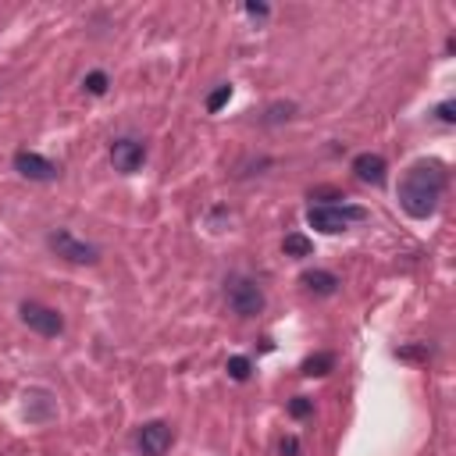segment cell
<instances>
[{
    "label": "cell",
    "instance_id": "obj_15",
    "mask_svg": "<svg viewBox=\"0 0 456 456\" xmlns=\"http://www.w3.org/2000/svg\"><path fill=\"white\" fill-rule=\"evenodd\" d=\"M228 100H232V86H228V83H221V86H218V90L207 97V114H218V111H221Z\"/></svg>",
    "mask_w": 456,
    "mask_h": 456
},
{
    "label": "cell",
    "instance_id": "obj_6",
    "mask_svg": "<svg viewBox=\"0 0 456 456\" xmlns=\"http://www.w3.org/2000/svg\"><path fill=\"white\" fill-rule=\"evenodd\" d=\"M111 164H114V171H122V175H136V171L146 164V146H143V139H132V136L114 139V143H111Z\"/></svg>",
    "mask_w": 456,
    "mask_h": 456
},
{
    "label": "cell",
    "instance_id": "obj_3",
    "mask_svg": "<svg viewBox=\"0 0 456 456\" xmlns=\"http://www.w3.org/2000/svg\"><path fill=\"white\" fill-rule=\"evenodd\" d=\"M225 299H228V311L239 318H257L264 311V289L246 275H232L225 282Z\"/></svg>",
    "mask_w": 456,
    "mask_h": 456
},
{
    "label": "cell",
    "instance_id": "obj_1",
    "mask_svg": "<svg viewBox=\"0 0 456 456\" xmlns=\"http://www.w3.org/2000/svg\"><path fill=\"white\" fill-rule=\"evenodd\" d=\"M446 193V164L442 161H417L399 178V207L410 218H432Z\"/></svg>",
    "mask_w": 456,
    "mask_h": 456
},
{
    "label": "cell",
    "instance_id": "obj_4",
    "mask_svg": "<svg viewBox=\"0 0 456 456\" xmlns=\"http://www.w3.org/2000/svg\"><path fill=\"white\" fill-rule=\"evenodd\" d=\"M47 246H50L61 260H68V264H97V260H100V250H97L93 243L75 239L68 228H57V232H50Z\"/></svg>",
    "mask_w": 456,
    "mask_h": 456
},
{
    "label": "cell",
    "instance_id": "obj_17",
    "mask_svg": "<svg viewBox=\"0 0 456 456\" xmlns=\"http://www.w3.org/2000/svg\"><path fill=\"white\" fill-rule=\"evenodd\" d=\"M456 107H453V100H442L439 107H435V114H439V122H446V125H453L456 122V114H453Z\"/></svg>",
    "mask_w": 456,
    "mask_h": 456
},
{
    "label": "cell",
    "instance_id": "obj_2",
    "mask_svg": "<svg viewBox=\"0 0 456 456\" xmlns=\"http://www.w3.org/2000/svg\"><path fill=\"white\" fill-rule=\"evenodd\" d=\"M367 211L357 207V204H318L307 211V225L314 232H325V236H335V232H346L350 225L364 221Z\"/></svg>",
    "mask_w": 456,
    "mask_h": 456
},
{
    "label": "cell",
    "instance_id": "obj_12",
    "mask_svg": "<svg viewBox=\"0 0 456 456\" xmlns=\"http://www.w3.org/2000/svg\"><path fill=\"white\" fill-rule=\"evenodd\" d=\"M225 371H228V378H232V382H250L253 360H250V357H232V360L225 364Z\"/></svg>",
    "mask_w": 456,
    "mask_h": 456
},
{
    "label": "cell",
    "instance_id": "obj_7",
    "mask_svg": "<svg viewBox=\"0 0 456 456\" xmlns=\"http://www.w3.org/2000/svg\"><path fill=\"white\" fill-rule=\"evenodd\" d=\"M15 171H18L22 178H29V182H54V178L61 175L50 157L32 154V150H18V154H15Z\"/></svg>",
    "mask_w": 456,
    "mask_h": 456
},
{
    "label": "cell",
    "instance_id": "obj_19",
    "mask_svg": "<svg viewBox=\"0 0 456 456\" xmlns=\"http://www.w3.org/2000/svg\"><path fill=\"white\" fill-rule=\"evenodd\" d=\"M299 453V442L289 435V439H282V456H296Z\"/></svg>",
    "mask_w": 456,
    "mask_h": 456
},
{
    "label": "cell",
    "instance_id": "obj_13",
    "mask_svg": "<svg viewBox=\"0 0 456 456\" xmlns=\"http://www.w3.org/2000/svg\"><path fill=\"white\" fill-rule=\"evenodd\" d=\"M332 367H335V357H332V353H318V357H307V360H303V374H307V378L328 374Z\"/></svg>",
    "mask_w": 456,
    "mask_h": 456
},
{
    "label": "cell",
    "instance_id": "obj_8",
    "mask_svg": "<svg viewBox=\"0 0 456 456\" xmlns=\"http://www.w3.org/2000/svg\"><path fill=\"white\" fill-rule=\"evenodd\" d=\"M171 428L164 425V421H146L139 432H136V449L143 453V456H164L168 449H171Z\"/></svg>",
    "mask_w": 456,
    "mask_h": 456
},
{
    "label": "cell",
    "instance_id": "obj_5",
    "mask_svg": "<svg viewBox=\"0 0 456 456\" xmlns=\"http://www.w3.org/2000/svg\"><path fill=\"white\" fill-rule=\"evenodd\" d=\"M22 321L36 332V335H43V339H57L64 332V318L54 311V307H43V303H22Z\"/></svg>",
    "mask_w": 456,
    "mask_h": 456
},
{
    "label": "cell",
    "instance_id": "obj_20",
    "mask_svg": "<svg viewBox=\"0 0 456 456\" xmlns=\"http://www.w3.org/2000/svg\"><path fill=\"white\" fill-rule=\"evenodd\" d=\"M246 15H253V18H264V15H268V4H246Z\"/></svg>",
    "mask_w": 456,
    "mask_h": 456
},
{
    "label": "cell",
    "instance_id": "obj_16",
    "mask_svg": "<svg viewBox=\"0 0 456 456\" xmlns=\"http://www.w3.org/2000/svg\"><path fill=\"white\" fill-rule=\"evenodd\" d=\"M292 118V104H275V107H268V125H278V122H289Z\"/></svg>",
    "mask_w": 456,
    "mask_h": 456
},
{
    "label": "cell",
    "instance_id": "obj_11",
    "mask_svg": "<svg viewBox=\"0 0 456 456\" xmlns=\"http://www.w3.org/2000/svg\"><path fill=\"white\" fill-rule=\"evenodd\" d=\"M282 250H285V257H311V253H314V243L303 236V232H292V236H285Z\"/></svg>",
    "mask_w": 456,
    "mask_h": 456
},
{
    "label": "cell",
    "instance_id": "obj_18",
    "mask_svg": "<svg viewBox=\"0 0 456 456\" xmlns=\"http://www.w3.org/2000/svg\"><path fill=\"white\" fill-rule=\"evenodd\" d=\"M311 410H314V406H311V399H303V396H296V399L289 403V413H292V417H307Z\"/></svg>",
    "mask_w": 456,
    "mask_h": 456
},
{
    "label": "cell",
    "instance_id": "obj_10",
    "mask_svg": "<svg viewBox=\"0 0 456 456\" xmlns=\"http://www.w3.org/2000/svg\"><path fill=\"white\" fill-rule=\"evenodd\" d=\"M299 282H303V289L314 292V296H332V292L339 289V278H335L332 271H307Z\"/></svg>",
    "mask_w": 456,
    "mask_h": 456
},
{
    "label": "cell",
    "instance_id": "obj_9",
    "mask_svg": "<svg viewBox=\"0 0 456 456\" xmlns=\"http://www.w3.org/2000/svg\"><path fill=\"white\" fill-rule=\"evenodd\" d=\"M385 171H389V164H385L382 154H357V157H353V175H357L360 182H367V185H382V182H385Z\"/></svg>",
    "mask_w": 456,
    "mask_h": 456
},
{
    "label": "cell",
    "instance_id": "obj_14",
    "mask_svg": "<svg viewBox=\"0 0 456 456\" xmlns=\"http://www.w3.org/2000/svg\"><path fill=\"white\" fill-rule=\"evenodd\" d=\"M107 86H111L107 71H90L86 79H83V90H86L90 97H104V93H107Z\"/></svg>",
    "mask_w": 456,
    "mask_h": 456
}]
</instances>
